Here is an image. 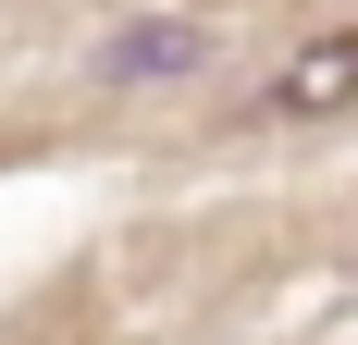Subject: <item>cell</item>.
<instances>
[{
  "mask_svg": "<svg viewBox=\"0 0 358 345\" xmlns=\"http://www.w3.org/2000/svg\"><path fill=\"white\" fill-rule=\"evenodd\" d=\"M358 99V37H309L285 62V87H272V111H296V124H322V111Z\"/></svg>",
  "mask_w": 358,
  "mask_h": 345,
  "instance_id": "6da1fadb",
  "label": "cell"
},
{
  "mask_svg": "<svg viewBox=\"0 0 358 345\" xmlns=\"http://www.w3.org/2000/svg\"><path fill=\"white\" fill-rule=\"evenodd\" d=\"M198 62H210V37H198V25H136L124 50H111V74H198Z\"/></svg>",
  "mask_w": 358,
  "mask_h": 345,
  "instance_id": "7a4b0ae2",
  "label": "cell"
}]
</instances>
